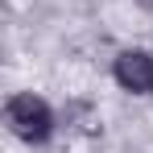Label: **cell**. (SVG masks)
<instances>
[{"label": "cell", "mask_w": 153, "mask_h": 153, "mask_svg": "<svg viewBox=\"0 0 153 153\" xmlns=\"http://www.w3.org/2000/svg\"><path fill=\"white\" fill-rule=\"evenodd\" d=\"M4 120H8V128H13L21 141H29V145L50 141V132H54V112H50V103L37 100L33 91H21V95H13V100L4 103Z\"/></svg>", "instance_id": "cell-1"}, {"label": "cell", "mask_w": 153, "mask_h": 153, "mask_svg": "<svg viewBox=\"0 0 153 153\" xmlns=\"http://www.w3.org/2000/svg\"><path fill=\"white\" fill-rule=\"evenodd\" d=\"M112 75H116V83H120L124 91H132V95H153V54H145V50L116 54Z\"/></svg>", "instance_id": "cell-2"}]
</instances>
